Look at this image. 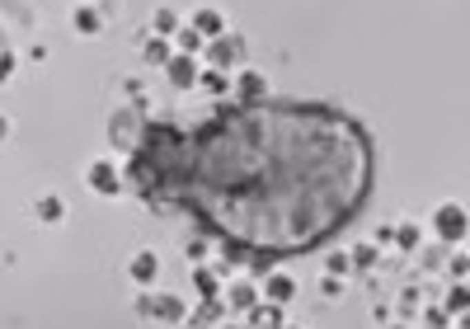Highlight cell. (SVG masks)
I'll list each match as a JSON object with an SVG mask.
<instances>
[{
    "mask_svg": "<svg viewBox=\"0 0 470 329\" xmlns=\"http://www.w3.org/2000/svg\"><path fill=\"white\" fill-rule=\"evenodd\" d=\"M263 292H268V301L287 306L292 297H296V282H292V277H268V287H263Z\"/></svg>",
    "mask_w": 470,
    "mask_h": 329,
    "instance_id": "cell-6",
    "label": "cell"
},
{
    "mask_svg": "<svg viewBox=\"0 0 470 329\" xmlns=\"http://www.w3.org/2000/svg\"><path fill=\"white\" fill-rule=\"evenodd\" d=\"M203 85H207V89H226V81H221L216 71H207V76H203Z\"/></svg>",
    "mask_w": 470,
    "mask_h": 329,
    "instance_id": "cell-20",
    "label": "cell"
},
{
    "mask_svg": "<svg viewBox=\"0 0 470 329\" xmlns=\"http://www.w3.org/2000/svg\"><path fill=\"white\" fill-rule=\"evenodd\" d=\"M174 28H179V14H174V10H160L156 14V33L165 38V33H174Z\"/></svg>",
    "mask_w": 470,
    "mask_h": 329,
    "instance_id": "cell-13",
    "label": "cell"
},
{
    "mask_svg": "<svg viewBox=\"0 0 470 329\" xmlns=\"http://www.w3.org/2000/svg\"><path fill=\"white\" fill-rule=\"evenodd\" d=\"M90 184H94L99 193H118V189H123V174H118L108 160H94V164H90Z\"/></svg>",
    "mask_w": 470,
    "mask_h": 329,
    "instance_id": "cell-3",
    "label": "cell"
},
{
    "mask_svg": "<svg viewBox=\"0 0 470 329\" xmlns=\"http://www.w3.org/2000/svg\"><path fill=\"white\" fill-rule=\"evenodd\" d=\"M231 306H235V310H249V306H254V292H249V287H235V292H231Z\"/></svg>",
    "mask_w": 470,
    "mask_h": 329,
    "instance_id": "cell-16",
    "label": "cell"
},
{
    "mask_svg": "<svg viewBox=\"0 0 470 329\" xmlns=\"http://www.w3.org/2000/svg\"><path fill=\"white\" fill-rule=\"evenodd\" d=\"M198 292L212 297V292H216V277H212V273H198Z\"/></svg>",
    "mask_w": 470,
    "mask_h": 329,
    "instance_id": "cell-19",
    "label": "cell"
},
{
    "mask_svg": "<svg viewBox=\"0 0 470 329\" xmlns=\"http://www.w3.org/2000/svg\"><path fill=\"white\" fill-rule=\"evenodd\" d=\"M76 28H80V33H99V14H94V10H80Z\"/></svg>",
    "mask_w": 470,
    "mask_h": 329,
    "instance_id": "cell-14",
    "label": "cell"
},
{
    "mask_svg": "<svg viewBox=\"0 0 470 329\" xmlns=\"http://www.w3.org/2000/svg\"><path fill=\"white\" fill-rule=\"evenodd\" d=\"M127 273L136 277V282H156V273H160V259H156V254H136Z\"/></svg>",
    "mask_w": 470,
    "mask_h": 329,
    "instance_id": "cell-5",
    "label": "cell"
},
{
    "mask_svg": "<svg viewBox=\"0 0 470 329\" xmlns=\"http://www.w3.org/2000/svg\"><path fill=\"white\" fill-rule=\"evenodd\" d=\"M5 132H10V123H5V113H0V137H5Z\"/></svg>",
    "mask_w": 470,
    "mask_h": 329,
    "instance_id": "cell-22",
    "label": "cell"
},
{
    "mask_svg": "<svg viewBox=\"0 0 470 329\" xmlns=\"http://www.w3.org/2000/svg\"><path fill=\"white\" fill-rule=\"evenodd\" d=\"M38 212H43L48 221H57V217H61V198H43V202H38Z\"/></svg>",
    "mask_w": 470,
    "mask_h": 329,
    "instance_id": "cell-17",
    "label": "cell"
},
{
    "mask_svg": "<svg viewBox=\"0 0 470 329\" xmlns=\"http://www.w3.org/2000/svg\"><path fill=\"white\" fill-rule=\"evenodd\" d=\"M193 28H198L203 38H221V14H216V10H198V14H193Z\"/></svg>",
    "mask_w": 470,
    "mask_h": 329,
    "instance_id": "cell-7",
    "label": "cell"
},
{
    "mask_svg": "<svg viewBox=\"0 0 470 329\" xmlns=\"http://www.w3.org/2000/svg\"><path fill=\"white\" fill-rule=\"evenodd\" d=\"M235 89H240V94H249V99H254V94H259V89H263V76H259V71H245V76H240V81H235Z\"/></svg>",
    "mask_w": 470,
    "mask_h": 329,
    "instance_id": "cell-10",
    "label": "cell"
},
{
    "mask_svg": "<svg viewBox=\"0 0 470 329\" xmlns=\"http://www.w3.org/2000/svg\"><path fill=\"white\" fill-rule=\"evenodd\" d=\"M179 43H183V52H188V56H198V47H203V33H198V28H188V33H179Z\"/></svg>",
    "mask_w": 470,
    "mask_h": 329,
    "instance_id": "cell-15",
    "label": "cell"
},
{
    "mask_svg": "<svg viewBox=\"0 0 470 329\" xmlns=\"http://www.w3.org/2000/svg\"><path fill=\"white\" fill-rule=\"evenodd\" d=\"M400 245H405V249L418 245V226H400Z\"/></svg>",
    "mask_w": 470,
    "mask_h": 329,
    "instance_id": "cell-18",
    "label": "cell"
},
{
    "mask_svg": "<svg viewBox=\"0 0 470 329\" xmlns=\"http://www.w3.org/2000/svg\"><path fill=\"white\" fill-rule=\"evenodd\" d=\"M433 226H438V235H442V240H461V235H466V226H470V217L461 212V202H442V207H438V217H433Z\"/></svg>",
    "mask_w": 470,
    "mask_h": 329,
    "instance_id": "cell-1",
    "label": "cell"
},
{
    "mask_svg": "<svg viewBox=\"0 0 470 329\" xmlns=\"http://www.w3.org/2000/svg\"><path fill=\"white\" fill-rule=\"evenodd\" d=\"M447 310H470V287H451V297H447Z\"/></svg>",
    "mask_w": 470,
    "mask_h": 329,
    "instance_id": "cell-11",
    "label": "cell"
},
{
    "mask_svg": "<svg viewBox=\"0 0 470 329\" xmlns=\"http://www.w3.org/2000/svg\"><path fill=\"white\" fill-rule=\"evenodd\" d=\"M207 56H212V66H231L235 56H240V38H216Z\"/></svg>",
    "mask_w": 470,
    "mask_h": 329,
    "instance_id": "cell-4",
    "label": "cell"
},
{
    "mask_svg": "<svg viewBox=\"0 0 470 329\" xmlns=\"http://www.w3.org/2000/svg\"><path fill=\"white\" fill-rule=\"evenodd\" d=\"M151 310H156L160 320H179V315H183V301H179V297H170V292H165L160 301H151Z\"/></svg>",
    "mask_w": 470,
    "mask_h": 329,
    "instance_id": "cell-9",
    "label": "cell"
},
{
    "mask_svg": "<svg viewBox=\"0 0 470 329\" xmlns=\"http://www.w3.org/2000/svg\"><path fill=\"white\" fill-rule=\"evenodd\" d=\"M165 66H170V81L179 85V89H188V85L198 81V61H193L188 52H174L170 61H165Z\"/></svg>",
    "mask_w": 470,
    "mask_h": 329,
    "instance_id": "cell-2",
    "label": "cell"
},
{
    "mask_svg": "<svg viewBox=\"0 0 470 329\" xmlns=\"http://www.w3.org/2000/svg\"><path fill=\"white\" fill-rule=\"evenodd\" d=\"M10 71H14V56H0V81H5Z\"/></svg>",
    "mask_w": 470,
    "mask_h": 329,
    "instance_id": "cell-21",
    "label": "cell"
},
{
    "mask_svg": "<svg viewBox=\"0 0 470 329\" xmlns=\"http://www.w3.org/2000/svg\"><path fill=\"white\" fill-rule=\"evenodd\" d=\"M461 329H470V315H461Z\"/></svg>",
    "mask_w": 470,
    "mask_h": 329,
    "instance_id": "cell-23",
    "label": "cell"
},
{
    "mask_svg": "<svg viewBox=\"0 0 470 329\" xmlns=\"http://www.w3.org/2000/svg\"><path fill=\"white\" fill-rule=\"evenodd\" d=\"M170 43H165V38H156V43H151V47H146V61H151V66H160V61H170Z\"/></svg>",
    "mask_w": 470,
    "mask_h": 329,
    "instance_id": "cell-12",
    "label": "cell"
},
{
    "mask_svg": "<svg viewBox=\"0 0 470 329\" xmlns=\"http://www.w3.org/2000/svg\"><path fill=\"white\" fill-rule=\"evenodd\" d=\"M249 315H254V329H278V325H283V306H278V301L259 306V310H249Z\"/></svg>",
    "mask_w": 470,
    "mask_h": 329,
    "instance_id": "cell-8",
    "label": "cell"
}]
</instances>
